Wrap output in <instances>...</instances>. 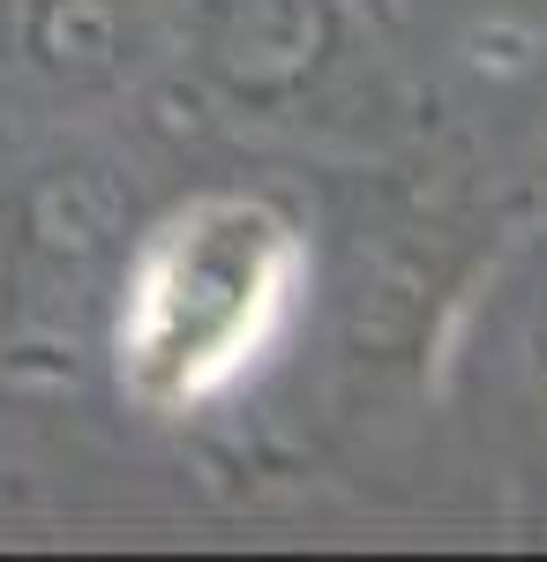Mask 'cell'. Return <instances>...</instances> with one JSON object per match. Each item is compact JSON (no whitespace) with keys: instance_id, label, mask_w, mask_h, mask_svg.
<instances>
[{"instance_id":"6da1fadb","label":"cell","mask_w":547,"mask_h":562,"mask_svg":"<svg viewBox=\"0 0 547 562\" xmlns=\"http://www.w3.org/2000/svg\"><path fill=\"white\" fill-rule=\"evenodd\" d=\"M308 233L286 203L217 188L166 211L127 256L113 375L143 413H196L248 375L293 323Z\"/></svg>"},{"instance_id":"3957f363","label":"cell","mask_w":547,"mask_h":562,"mask_svg":"<svg viewBox=\"0 0 547 562\" xmlns=\"http://www.w3.org/2000/svg\"><path fill=\"white\" fill-rule=\"evenodd\" d=\"M23 60L53 83H105L127 60V8L121 0H23L15 8Z\"/></svg>"},{"instance_id":"5b68a950","label":"cell","mask_w":547,"mask_h":562,"mask_svg":"<svg viewBox=\"0 0 547 562\" xmlns=\"http://www.w3.org/2000/svg\"><path fill=\"white\" fill-rule=\"evenodd\" d=\"M540 180H547V98H540Z\"/></svg>"},{"instance_id":"7a4b0ae2","label":"cell","mask_w":547,"mask_h":562,"mask_svg":"<svg viewBox=\"0 0 547 562\" xmlns=\"http://www.w3.org/2000/svg\"><path fill=\"white\" fill-rule=\"evenodd\" d=\"M337 45H345V31H337L331 0H233L211 38V60L241 98L286 105L331 76Z\"/></svg>"},{"instance_id":"277c9868","label":"cell","mask_w":547,"mask_h":562,"mask_svg":"<svg viewBox=\"0 0 547 562\" xmlns=\"http://www.w3.org/2000/svg\"><path fill=\"white\" fill-rule=\"evenodd\" d=\"M510 293H517V346H525V360H533V375L547 383V233L517 248Z\"/></svg>"}]
</instances>
